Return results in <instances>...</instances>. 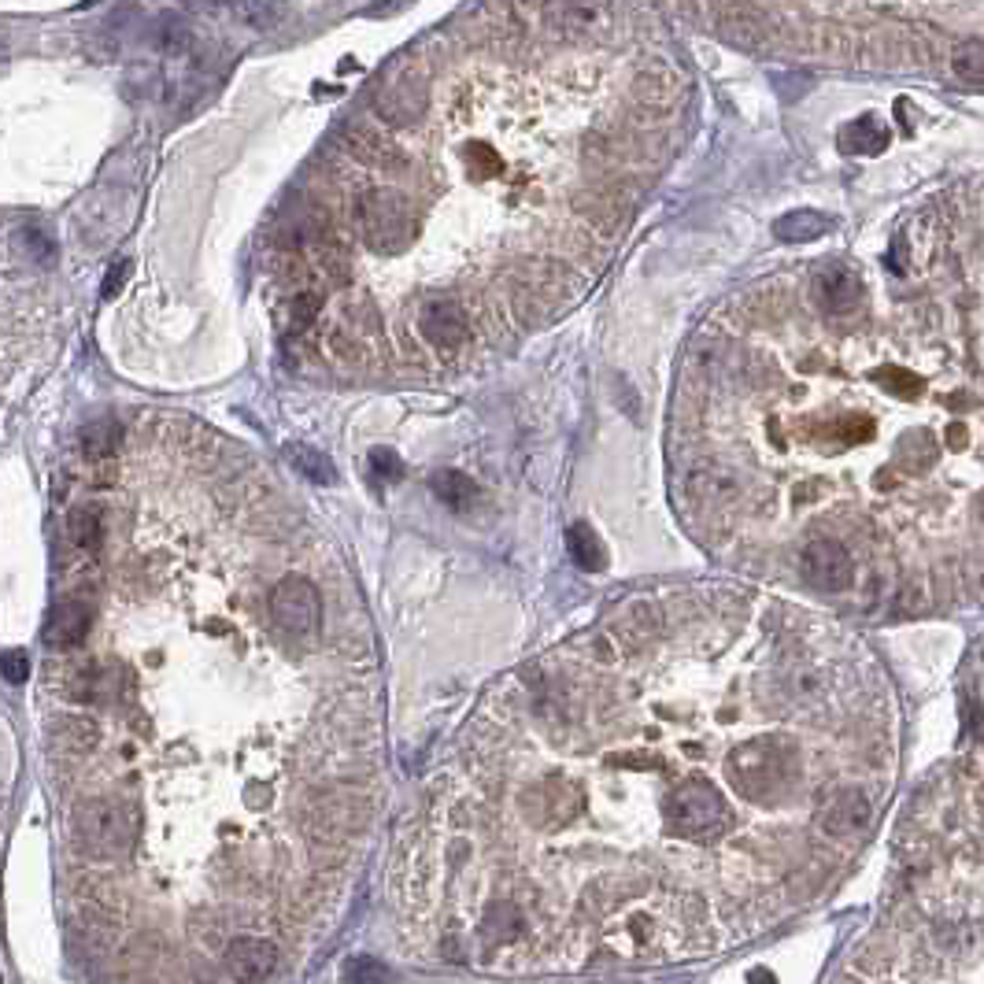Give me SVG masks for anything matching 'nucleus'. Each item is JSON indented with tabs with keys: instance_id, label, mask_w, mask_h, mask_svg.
Masks as SVG:
<instances>
[{
	"instance_id": "f257e3e1",
	"label": "nucleus",
	"mask_w": 984,
	"mask_h": 984,
	"mask_svg": "<svg viewBox=\"0 0 984 984\" xmlns=\"http://www.w3.org/2000/svg\"><path fill=\"white\" fill-rule=\"evenodd\" d=\"M663 818L677 840H715L729 829V807L722 792L703 777L681 781L677 789H670V796L663 800Z\"/></svg>"
},
{
	"instance_id": "f03ea898",
	"label": "nucleus",
	"mask_w": 984,
	"mask_h": 984,
	"mask_svg": "<svg viewBox=\"0 0 984 984\" xmlns=\"http://www.w3.org/2000/svg\"><path fill=\"white\" fill-rule=\"evenodd\" d=\"M356 222L359 234H363L367 248L382 252V256H393V252H404L411 241L419 237V215L411 208V200L396 189H367L356 204Z\"/></svg>"
},
{
	"instance_id": "7ed1b4c3",
	"label": "nucleus",
	"mask_w": 984,
	"mask_h": 984,
	"mask_svg": "<svg viewBox=\"0 0 984 984\" xmlns=\"http://www.w3.org/2000/svg\"><path fill=\"white\" fill-rule=\"evenodd\" d=\"M71 837L86 855L119 859L134 844V822L126 807L112 800H82L71 811Z\"/></svg>"
},
{
	"instance_id": "20e7f679",
	"label": "nucleus",
	"mask_w": 984,
	"mask_h": 984,
	"mask_svg": "<svg viewBox=\"0 0 984 984\" xmlns=\"http://www.w3.org/2000/svg\"><path fill=\"white\" fill-rule=\"evenodd\" d=\"M729 770H733V777L740 781V789H744L748 796L766 800L770 792H777L789 777L800 774V763H796V751L785 748L781 740L759 737L740 744L737 751H729Z\"/></svg>"
},
{
	"instance_id": "39448f33",
	"label": "nucleus",
	"mask_w": 984,
	"mask_h": 984,
	"mask_svg": "<svg viewBox=\"0 0 984 984\" xmlns=\"http://www.w3.org/2000/svg\"><path fill=\"white\" fill-rule=\"evenodd\" d=\"M271 615H274V626H278L282 633H289V637H300V641L319 637V633H322V596H319V589H315L311 581L300 578V574L282 578L271 592Z\"/></svg>"
},
{
	"instance_id": "423d86ee",
	"label": "nucleus",
	"mask_w": 984,
	"mask_h": 984,
	"mask_svg": "<svg viewBox=\"0 0 984 984\" xmlns=\"http://www.w3.org/2000/svg\"><path fill=\"white\" fill-rule=\"evenodd\" d=\"M800 574L818 592H844L855 581V556L840 541H811L800 548Z\"/></svg>"
},
{
	"instance_id": "0eeeda50",
	"label": "nucleus",
	"mask_w": 984,
	"mask_h": 984,
	"mask_svg": "<svg viewBox=\"0 0 984 984\" xmlns=\"http://www.w3.org/2000/svg\"><path fill=\"white\" fill-rule=\"evenodd\" d=\"M544 19L563 38H600L611 27L603 0H548Z\"/></svg>"
},
{
	"instance_id": "6e6552de",
	"label": "nucleus",
	"mask_w": 984,
	"mask_h": 984,
	"mask_svg": "<svg viewBox=\"0 0 984 984\" xmlns=\"http://www.w3.org/2000/svg\"><path fill=\"white\" fill-rule=\"evenodd\" d=\"M870 818H874L870 796H866L863 789H855V785H844L837 796L825 803L822 829L829 833L833 840H851V837H863V829L870 825Z\"/></svg>"
},
{
	"instance_id": "1a4fd4ad",
	"label": "nucleus",
	"mask_w": 984,
	"mask_h": 984,
	"mask_svg": "<svg viewBox=\"0 0 984 984\" xmlns=\"http://www.w3.org/2000/svg\"><path fill=\"white\" fill-rule=\"evenodd\" d=\"M419 334L426 337L433 348H456L470 337V315L467 308H459L456 300H430L426 308L419 311Z\"/></svg>"
},
{
	"instance_id": "9d476101",
	"label": "nucleus",
	"mask_w": 984,
	"mask_h": 984,
	"mask_svg": "<svg viewBox=\"0 0 984 984\" xmlns=\"http://www.w3.org/2000/svg\"><path fill=\"white\" fill-rule=\"evenodd\" d=\"M89 622H93V611L86 600L78 596H67L60 600L56 607L45 615V626H41V641L49 644V648H74V644L86 641L89 633Z\"/></svg>"
},
{
	"instance_id": "9b49d317",
	"label": "nucleus",
	"mask_w": 984,
	"mask_h": 984,
	"mask_svg": "<svg viewBox=\"0 0 984 984\" xmlns=\"http://www.w3.org/2000/svg\"><path fill=\"white\" fill-rule=\"evenodd\" d=\"M226 966L241 981H267L278 970V948L260 937H237L226 948Z\"/></svg>"
},
{
	"instance_id": "f8f14e48",
	"label": "nucleus",
	"mask_w": 984,
	"mask_h": 984,
	"mask_svg": "<svg viewBox=\"0 0 984 984\" xmlns=\"http://www.w3.org/2000/svg\"><path fill=\"white\" fill-rule=\"evenodd\" d=\"M818 296H822V304L829 311L851 315V311H859L863 304H866V285H863V278L855 271L829 267L818 278Z\"/></svg>"
},
{
	"instance_id": "ddd939ff",
	"label": "nucleus",
	"mask_w": 984,
	"mask_h": 984,
	"mask_svg": "<svg viewBox=\"0 0 984 984\" xmlns=\"http://www.w3.org/2000/svg\"><path fill=\"white\" fill-rule=\"evenodd\" d=\"M374 108L378 115H382L385 123H396V126H411L422 115V93L411 86L408 78H396L393 86H385L382 93L374 97Z\"/></svg>"
},
{
	"instance_id": "4468645a",
	"label": "nucleus",
	"mask_w": 984,
	"mask_h": 984,
	"mask_svg": "<svg viewBox=\"0 0 984 984\" xmlns=\"http://www.w3.org/2000/svg\"><path fill=\"white\" fill-rule=\"evenodd\" d=\"M345 148L367 167H382V171L400 167V152L378 130H370V126H352V130L345 134Z\"/></svg>"
},
{
	"instance_id": "2eb2a0df",
	"label": "nucleus",
	"mask_w": 984,
	"mask_h": 984,
	"mask_svg": "<svg viewBox=\"0 0 984 984\" xmlns=\"http://www.w3.org/2000/svg\"><path fill=\"white\" fill-rule=\"evenodd\" d=\"M885 145H888V130L877 115H863V119H855L851 126H844L840 134V148L851 156H874L881 152Z\"/></svg>"
},
{
	"instance_id": "dca6fc26",
	"label": "nucleus",
	"mask_w": 984,
	"mask_h": 984,
	"mask_svg": "<svg viewBox=\"0 0 984 984\" xmlns=\"http://www.w3.org/2000/svg\"><path fill=\"white\" fill-rule=\"evenodd\" d=\"M833 230V219L822 215V211H792V215L777 219L774 234L781 241H789V245H800V241H814V237H825Z\"/></svg>"
},
{
	"instance_id": "f3484780",
	"label": "nucleus",
	"mask_w": 984,
	"mask_h": 984,
	"mask_svg": "<svg viewBox=\"0 0 984 984\" xmlns=\"http://www.w3.org/2000/svg\"><path fill=\"white\" fill-rule=\"evenodd\" d=\"M119 441H123V426L112 415L93 419V422H86V430H82V448H86V456H93V459L112 456V452L119 448Z\"/></svg>"
},
{
	"instance_id": "a211bd4d",
	"label": "nucleus",
	"mask_w": 984,
	"mask_h": 984,
	"mask_svg": "<svg viewBox=\"0 0 984 984\" xmlns=\"http://www.w3.org/2000/svg\"><path fill=\"white\" fill-rule=\"evenodd\" d=\"M567 541H570V556H574V563H578L581 570H589V574H600L603 563H607V556H603L600 537L592 533V529H589L585 522H578V526H570Z\"/></svg>"
},
{
	"instance_id": "6ab92c4d",
	"label": "nucleus",
	"mask_w": 984,
	"mask_h": 984,
	"mask_svg": "<svg viewBox=\"0 0 984 984\" xmlns=\"http://www.w3.org/2000/svg\"><path fill=\"white\" fill-rule=\"evenodd\" d=\"M67 533L78 548L97 552L100 541H104V518H100L97 507H74V511L67 515Z\"/></svg>"
},
{
	"instance_id": "aec40b11",
	"label": "nucleus",
	"mask_w": 984,
	"mask_h": 984,
	"mask_svg": "<svg viewBox=\"0 0 984 984\" xmlns=\"http://www.w3.org/2000/svg\"><path fill=\"white\" fill-rule=\"evenodd\" d=\"M951 67H955L959 82H966L970 89H981V82H984V45H981V38L959 41L955 56H951Z\"/></svg>"
},
{
	"instance_id": "412c9836",
	"label": "nucleus",
	"mask_w": 984,
	"mask_h": 984,
	"mask_svg": "<svg viewBox=\"0 0 984 984\" xmlns=\"http://www.w3.org/2000/svg\"><path fill=\"white\" fill-rule=\"evenodd\" d=\"M234 12L252 30H274L285 19V0H234Z\"/></svg>"
},
{
	"instance_id": "4be33fe9",
	"label": "nucleus",
	"mask_w": 984,
	"mask_h": 984,
	"mask_svg": "<svg viewBox=\"0 0 984 984\" xmlns=\"http://www.w3.org/2000/svg\"><path fill=\"white\" fill-rule=\"evenodd\" d=\"M15 248H19V256L23 260H30V263H38V267H49V263H56V241H52L45 230L41 226H23L15 234Z\"/></svg>"
},
{
	"instance_id": "5701e85b",
	"label": "nucleus",
	"mask_w": 984,
	"mask_h": 984,
	"mask_svg": "<svg viewBox=\"0 0 984 984\" xmlns=\"http://www.w3.org/2000/svg\"><path fill=\"white\" fill-rule=\"evenodd\" d=\"M289 463L300 474H308L315 485H334V467L326 463V456H319L315 448H304V444H289Z\"/></svg>"
},
{
	"instance_id": "b1692460",
	"label": "nucleus",
	"mask_w": 984,
	"mask_h": 984,
	"mask_svg": "<svg viewBox=\"0 0 984 984\" xmlns=\"http://www.w3.org/2000/svg\"><path fill=\"white\" fill-rule=\"evenodd\" d=\"M433 493H437L448 507H467L474 496H478V489L470 485V478H463V474H456V470L437 474V478H433Z\"/></svg>"
},
{
	"instance_id": "393cba45",
	"label": "nucleus",
	"mask_w": 984,
	"mask_h": 984,
	"mask_svg": "<svg viewBox=\"0 0 984 984\" xmlns=\"http://www.w3.org/2000/svg\"><path fill=\"white\" fill-rule=\"evenodd\" d=\"M0 677H4L8 685H27L30 681V652L27 648L0 652Z\"/></svg>"
},
{
	"instance_id": "a878e982",
	"label": "nucleus",
	"mask_w": 984,
	"mask_h": 984,
	"mask_svg": "<svg viewBox=\"0 0 984 984\" xmlns=\"http://www.w3.org/2000/svg\"><path fill=\"white\" fill-rule=\"evenodd\" d=\"M393 977V970L378 966V962H367V959H352L345 970V981H389Z\"/></svg>"
},
{
	"instance_id": "bb28decb",
	"label": "nucleus",
	"mask_w": 984,
	"mask_h": 984,
	"mask_svg": "<svg viewBox=\"0 0 984 984\" xmlns=\"http://www.w3.org/2000/svg\"><path fill=\"white\" fill-rule=\"evenodd\" d=\"M370 467L382 474L385 482H400V478H404V463H400L393 452H374V456H370Z\"/></svg>"
},
{
	"instance_id": "cd10ccee",
	"label": "nucleus",
	"mask_w": 984,
	"mask_h": 984,
	"mask_svg": "<svg viewBox=\"0 0 984 984\" xmlns=\"http://www.w3.org/2000/svg\"><path fill=\"white\" fill-rule=\"evenodd\" d=\"M126 274H130V263H115V267L108 271V282H104V300H112V296L123 289Z\"/></svg>"
}]
</instances>
